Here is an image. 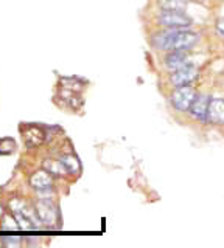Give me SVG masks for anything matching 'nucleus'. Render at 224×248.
I'll use <instances>...</instances> for the list:
<instances>
[{"mask_svg":"<svg viewBox=\"0 0 224 248\" xmlns=\"http://www.w3.org/2000/svg\"><path fill=\"white\" fill-rule=\"evenodd\" d=\"M150 45L157 54L172 50H189L195 51L196 46L203 42V31L196 28L184 30H168L154 28L150 33Z\"/></svg>","mask_w":224,"mask_h":248,"instance_id":"1","label":"nucleus"},{"mask_svg":"<svg viewBox=\"0 0 224 248\" xmlns=\"http://www.w3.org/2000/svg\"><path fill=\"white\" fill-rule=\"evenodd\" d=\"M196 84H190V85H181V87H173L168 89L167 93V104L172 108V112L176 115L185 116V113L189 112V108L195 99L196 93H198Z\"/></svg>","mask_w":224,"mask_h":248,"instance_id":"2","label":"nucleus"},{"mask_svg":"<svg viewBox=\"0 0 224 248\" xmlns=\"http://www.w3.org/2000/svg\"><path fill=\"white\" fill-rule=\"evenodd\" d=\"M154 28L184 30L195 28V17L189 11H157L153 17Z\"/></svg>","mask_w":224,"mask_h":248,"instance_id":"3","label":"nucleus"},{"mask_svg":"<svg viewBox=\"0 0 224 248\" xmlns=\"http://www.w3.org/2000/svg\"><path fill=\"white\" fill-rule=\"evenodd\" d=\"M201 78V67L195 62L184 65L181 68L174 70L172 73H165V84L168 85V89L173 87H181V85H190L196 84Z\"/></svg>","mask_w":224,"mask_h":248,"instance_id":"4","label":"nucleus"},{"mask_svg":"<svg viewBox=\"0 0 224 248\" xmlns=\"http://www.w3.org/2000/svg\"><path fill=\"white\" fill-rule=\"evenodd\" d=\"M210 98L212 93L207 90H198L195 99L189 108V112L185 113L187 120L196 123V124H203L207 126V113H208V104H210Z\"/></svg>","mask_w":224,"mask_h":248,"instance_id":"5","label":"nucleus"},{"mask_svg":"<svg viewBox=\"0 0 224 248\" xmlns=\"http://www.w3.org/2000/svg\"><path fill=\"white\" fill-rule=\"evenodd\" d=\"M160 67L165 73H172L174 70L193 62V51L189 50H172L159 54Z\"/></svg>","mask_w":224,"mask_h":248,"instance_id":"6","label":"nucleus"},{"mask_svg":"<svg viewBox=\"0 0 224 248\" xmlns=\"http://www.w3.org/2000/svg\"><path fill=\"white\" fill-rule=\"evenodd\" d=\"M34 209L37 213V217H39L44 225V228H55V223L59 222V211L55 202H53V197L52 199L39 197L36 202Z\"/></svg>","mask_w":224,"mask_h":248,"instance_id":"7","label":"nucleus"},{"mask_svg":"<svg viewBox=\"0 0 224 248\" xmlns=\"http://www.w3.org/2000/svg\"><path fill=\"white\" fill-rule=\"evenodd\" d=\"M207 126L224 127V96H218L212 93L207 113Z\"/></svg>","mask_w":224,"mask_h":248,"instance_id":"8","label":"nucleus"},{"mask_svg":"<svg viewBox=\"0 0 224 248\" xmlns=\"http://www.w3.org/2000/svg\"><path fill=\"white\" fill-rule=\"evenodd\" d=\"M28 182H30V186H32V188L37 192V191H44V189L53 188L55 177H53L45 168H42L39 170H36V172H33Z\"/></svg>","mask_w":224,"mask_h":248,"instance_id":"9","label":"nucleus"},{"mask_svg":"<svg viewBox=\"0 0 224 248\" xmlns=\"http://www.w3.org/2000/svg\"><path fill=\"white\" fill-rule=\"evenodd\" d=\"M22 134H24L25 143L28 147L41 146L45 141V138H47L45 130L39 126H34V124H28L27 127H22Z\"/></svg>","mask_w":224,"mask_h":248,"instance_id":"10","label":"nucleus"},{"mask_svg":"<svg viewBox=\"0 0 224 248\" xmlns=\"http://www.w3.org/2000/svg\"><path fill=\"white\" fill-rule=\"evenodd\" d=\"M157 11H189L190 0H154Z\"/></svg>","mask_w":224,"mask_h":248,"instance_id":"11","label":"nucleus"},{"mask_svg":"<svg viewBox=\"0 0 224 248\" xmlns=\"http://www.w3.org/2000/svg\"><path fill=\"white\" fill-rule=\"evenodd\" d=\"M59 160L63 161V165L66 166L69 175H80L81 174V161L76 157L73 152H66L63 155H59Z\"/></svg>","mask_w":224,"mask_h":248,"instance_id":"12","label":"nucleus"},{"mask_svg":"<svg viewBox=\"0 0 224 248\" xmlns=\"http://www.w3.org/2000/svg\"><path fill=\"white\" fill-rule=\"evenodd\" d=\"M42 168L47 169L55 178L56 177L58 178H66L69 175L66 166L63 165V161H61L59 158H47V160H44V166Z\"/></svg>","mask_w":224,"mask_h":248,"instance_id":"13","label":"nucleus"},{"mask_svg":"<svg viewBox=\"0 0 224 248\" xmlns=\"http://www.w3.org/2000/svg\"><path fill=\"white\" fill-rule=\"evenodd\" d=\"M59 84L63 89H67V90H72V92H76V93H81L83 89L86 87V82L80 78L76 76H63L59 78Z\"/></svg>","mask_w":224,"mask_h":248,"instance_id":"14","label":"nucleus"},{"mask_svg":"<svg viewBox=\"0 0 224 248\" xmlns=\"http://www.w3.org/2000/svg\"><path fill=\"white\" fill-rule=\"evenodd\" d=\"M64 101H66V104L69 106V108H72L73 112L81 110L83 106H84V99H83V96L80 95V93H75V92H73L69 98H66Z\"/></svg>","mask_w":224,"mask_h":248,"instance_id":"15","label":"nucleus"},{"mask_svg":"<svg viewBox=\"0 0 224 248\" xmlns=\"http://www.w3.org/2000/svg\"><path fill=\"white\" fill-rule=\"evenodd\" d=\"M16 151V141L13 138L6 137L0 140V155H8Z\"/></svg>","mask_w":224,"mask_h":248,"instance_id":"16","label":"nucleus"},{"mask_svg":"<svg viewBox=\"0 0 224 248\" xmlns=\"http://www.w3.org/2000/svg\"><path fill=\"white\" fill-rule=\"evenodd\" d=\"M2 228L3 230H13V231H17V230H20V227H19V223H17V220H16V217L13 216V213L11 214H5L3 216V219H2Z\"/></svg>","mask_w":224,"mask_h":248,"instance_id":"17","label":"nucleus"},{"mask_svg":"<svg viewBox=\"0 0 224 248\" xmlns=\"http://www.w3.org/2000/svg\"><path fill=\"white\" fill-rule=\"evenodd\" d=\"M213 30H215V33L218 34L221 37V41H223V39H224V17H218V19L215 20Z\"/></svg>","mask_w":224,"mask_h":248,"instance_id":"18","label":"nucleus"},{"mask_svg":"<svg viewBox=\"0 0 224 248\" xmlns=\"http://www.w3.org/2000/svg\"><path fill=\"white\" fill-rule=\"evenodd\" d=\"M3 244L5 245H19L20 244V239L17 237V239H3Z\"/></svg>","mask_w":224,"mask_h":248,"instance_id":"19","label":"nucleus"},{"mask_svg":"<svg viewBox=\"0 0 224 248\" xmlns=\"http://www.w3.org/2000/svg\"><path fill=\"white\" fill-rule=\"evenodd\" d=\"M3 214V209H2V205H0V216Z\"/></svg>","mask_w":224,"mask_h":248,"instance_id":"20","label":"nucleus"},{"mask_svg":"<svg viewBox=\"0 0 224 248\" xmlns=\"http://www.w3.org/2000/svg\"><path fill=\"white\" fill-rule=\"evenodd\" d=\"M191 2H204V0H191Z\"/></svg>","mask_w":224,"mask_h":248,"instance_id":"21","label":"nucleus"},{"mask_svg":"<svg viewBox=\"0 0 224 248\" xmlns=\"http://www.w3.org/2000/svg\"><path fill=\"white\" fill-rule=\"evenodd\" d=\"M223 44H224V39H223Z\"/></svg>","mask_w":224,"mask_h":248,"instance_id":"22","label":"nucleus"}]
</instances>
